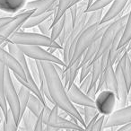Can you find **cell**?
Masks as SVG:
<instances>
[{
    "instance_id": "obj_43",
    "label": "cell",
    "mask_w": 131,
    "mask_h": 131,
    "mask_svg": "<svg viewBox=\"0 0 131 131\" xmlns=\"http://www.w3.org/2000/svg\"><path fill=\"white\" fill-rule=\"evenodd\" d=\"M58 115L60 117H62V118H67L68 117V113L66 112L65 111H63L62 109H60V108H58Z\"/></svg>"
},
{
    "instance_id": "obj_13",
    "label": "cell",
    "mask_w": 131,
    "mask_h": 131,
    "mask_svg": "<svg viewBox=\"0 0 131 131\" xmlns=\"http://www.w3.org/2000/svg\"><path fill=\"white\" fill-rule=\"evenodd\" d=\"M57 6H58V0H33L26 2L24 6L18 13L27 10H34L31 15H37L47 11H54Z\"/></svg>"
},
{
    "instance_id": "obj_42",
    "label": "cell",
    "mask_w": 131,
    "mask_h": 131,
    "mask_svg": "<svg viewBox=\"0 0 131 131\" xmlns=\"http://www.w3.org/2000/svg\"><path fill=\"white\" fill-rule=\"evenodd\" d=\"M13 19V16H5V17H0V28L2 27L3 25L8 23L10 20Z\"/></svg>"
},
{
    "instance_id": "obj_17",
    "label": "cell",
    "mask_w": 131,
    "mask_h": 131,
    "mask_svg": "<svg viewBox=\"0 0 131 131\" xmlns=\"http://www.w3.org/2000/svg\"><path fill=\"white\" fill-rule=\"evenodd\" d=\"M63 18H64L63 29H62V31L59 34V36H58V39L56 40V41L61 46H63L66 40L68 39V37L69 36V34L71 33L72 30H73V27H74V22H75L71 13H70L68 9L64 14Z\"/></svg>"
},
{
    "instance_id": "obj_18",
    "label": "cell",
    "mask_w": 131,
    "mask_h": 131,
    "mask_svg": "<svg viewBox=\"0 0 131 131\" xmlns=\"http://www.w3.org/2000/svg\"><path fill=\"white\" fill-rule=\"evenodd\" d=\"M118 63L120 65L124 78H125L127 90L129 93L131 87V62H130V56L127 52V49L123 52L122 56L118 59Z\"/></svg>"
},
{
    "instance_id": "obj_6",
    "label": "cell",
    "mask_w": 131,
    "mask_h": 131,
    "mask_svg": "<svg viewBox=\"0 0 131 131\" xmlns=\"http://www.w3.org/2000/svg\"><path fill=\"white\" fill-rule=\"evenodd\" d=\"M4 90H5V97H6V103H7L8 109L11 111L14 116L15 122L19 125L21 120L20 114V105H19L18 94L13 83V77L10 70L8 68H5V77H4Z\"/></svg>"
},
{
    "instance_id": "obj_37",
    "label": "cell",
    "mask_w": 131,
    "mask_h": 131,
    "mask_svg": "<svg viewBox=\"0 0 131 131\" xmlns=\"http://www.w3.org/2000/svg\"><path fill=\"white\" fill-rule=\"evenodd\" d=\"M90 84H91V75L89 74V75H86V77L80 82L79 89H80L82 92H84V93H86L88 88H89Z\"/></svg>"
},
{
    "instance_id": "obj_20",
    "label": "cell",
    "mask_w": 131,
    "mask_h": 131,
    "mask_svg": "<svg viewBox=\"0 0 131 131\" xmlns=\"http://www.w3.org/2000/svg\"><path fill=\"white\" fill-rule=\"evenodd\" d=\"M37 117L30 110L26 109L21 117L20 123L18 125V129L20 130H29L34 129V125L36 122Z\"/></svg>"
},
{
    "instance_id": "obj_27",
    "label": "cell",
    "mask_w": 131,
    "mask_h": 131,
    "mask_svg": "<svg viewBox=\"0 0 131 131\" xmlns=\"http://www.w3.org/2000/svg\"><path fill=\"white\" fill-rule=\"evenodd\" d=\"M31 92L24 85H21L20 88H19V90L17 91L18 100H19V105H20L21 117H22L23 113H24L26 110V105H27L28 99H29V96H30V94H31Z\"/></svg>"
},
{
    "instance_id": "obj_25",
    "label": "cell",
    "mask_w": 131,
    "mask_h": 131,
    "mask_svg": "<svg viewBox=\"0 0 131 131\" xmlns=\"http://www.w3.org/2000/svg\"><path fill=\"white\" fill-rule=\"evenodd\" d=\"M99 44H100V39L94 40V41L90 44V46L86 49V50L84 51V53L82 56V58H81V66L87 63V62H93V58L95 57L97 50H98Z\"/></svg>"
},
{
    "instance_id": "obj_31",
    "label": "cell",
    "mask_w": 131,
    "mask_h": 131,
    "mask_svg": "<svg viewBox=\"0 0 131 131\" xmlns=\"http://www.w3.org/2000/svg\"><path fill=\"white\" fill-rule=\"evenodd\" d=\"M112 2V0H93L89 6L85 8V13H90V12L95 11V10L99 9H103L107 6H109L111 3Z\"/></svg>"
},
{
    "instance_id": "obj_10",
    "label": "cell",
    "mask_w": 131,
    "mask_h": 131,
    "mask_svg": "<svg viewBox=\"0 0 131 131\" xmlns=\"http://www.w3.org/2000/svg\"><path fill=\"white\" fill-rule=\"evenodd\" d=\"M128 122H131V106L127 104L105 116L102 129H107L111 127H119Z\"/></svg>"
},
{
    "instance_id": "obj_38",
    "label": "cell",
    "mask_w": 131,
    "mask_h": 131,
    "mask_svg": "<svg viewBox=\"0 0 131 131\" xmlns=\"http://www.w3.org/2000/svg\"><path fill=\"white\" fill-rule=\"evenodd\" d=\"M85 93L89 98H91L92 100L94 101V98L97 94V83L96 84H92V85H90V87L88 88L87 92H86Z\"/></svg>"
},
{
    "instance_id": "obj_22",
    "label": "cell",
    "mask_w": 131,
    "mask_h": 131,
    "mask_svg": "<svg viewBox=\"0 0 131 131\" xmlns=\"http://www.w3.org/2000/svg\"><path fill=\"white\" fill-rule=\"evenodd\" d=\"M44 105H45V104H44L36 95H34L32 93H31V94H30V96H29V99H28L26 109L30 110L35 116L38 117L39 115L41 113Z\"/></svg>"
},
{
    "instance_id": "obj_15",
    "label": "cell",
    "mask_w": 131,
    "mask_h": 131,
    "mask_svg": "<svg viewBox=\"0 0 131 131\" xmlns=\"http://www.w3.org/2000/svg\"><path fill=\"white\" fill-rule=\"evenodd\" d=\"M129 0H112V2L111 3V6L107 10V12L102 15L100 24L111 22L117 17L123 15V11L125 10L126 6Z\"/></svg>"
},
{
    "instance_id": "obj_9",
    "label": "cell",
    "mask_w": 131,
    "mask_h": 131,
    "mask_svg": "<svg viewBox=\"0 0 131 131\" xmlns=\"http://www.w3.org/2000/svg\"><path fill=\"white\" fill-rule=\"evenodd\" d=\"M59 129H72V130H82L84 129L79 124H75L71 120L58 115V106L53 105L50 113L48 118L44 130H59Z\"/></svg>"
},
{
    "instance_id": "obj_30",
    "label": "cell",
    "mask_w": 131,
    "mask_h": 131,
    "mask_svg": "<svg viewBox=\"0 0 131 131\" xmlns=\"http://www.w3.org/2000/svg\"><path fill=\"white\" fill-rule=\"evenodd\" d=\"M53 24V15H50L49 17H48L47 19H45L44 21H42L40 24H38V29L40 31V33L46 36L50 37V30Z\"/></svg>"
},
{
    "instance_id": "obj_39",
    "label": "cell",
    "mask_w": 131,
    "mask_h": 131,
    "mask_svg": "<svg viewBox=\"0 0 131 131\" xmlns=\"http://www.w3.org/2000/svg\"><path fill=\"white\" fill-rule=\"evenodd\" d=\"M43 129V123H42V117H41V113L37 117L36 122H35L34 125V131H40Z\"/></svg>"
},
{
    "instance_id": "obj_35",
    "label": "cell",
    "mask_w": 131,
    "mask_h": 131,
    "mask_svg": "<svg viewBox=\"0 0 131 131\" xmlns=\"http://www.w3.org/2000/svg\"><path fill=\"white\" fill-rule=\"evenodd\" d=\"M92 65H93V62H87V63L81 66V71L80 74H79V82H81L86 75H88L90 74L92 69Z\"/></svg>"
},
{
    "instance_id": "obj_2",
    "label": "cell",
    "mask_w": 131,
    "mask_h": 131,
    "mask_svg": "<svg viewBox=\"0 0 131 131\" xmlns=\"http://www.w3.org/2000/svg\"><path fill=\"white\" fill-rule=\"evenodd\" d=\"M77 15H75V22H74L73 30L62 46L63 47L62 48V60L66 64V67L68 66L73 54L74 47H75V43L77 38L83 30L85 28V22L89 15V13L84 12L85 8L87 7V2H84V0H82L77 3Z\"/></svg>"
},
{
    "instance_id": "obj_34",
    "label": "cell",
    "mask_w": 131,
    "mask_h": 131,
    "mask_svg": "<svg viewBox=\"0 0 131 131\" xmlns=\"http://www.w3.org/2000/svg\"><path fill=\"white\" fill-rule=\"evenodd\" d=\"M98 111L94 106H84V115H83V118H84V125L88 124V122L97 114ZM85 127V126H84Z\"/></svg>"
},
{
    "instance_id": "obj_8",
    "label": "cell",
    "mask_w": 131,
    "mask_h": 131,
    "mask_svg": "<svg viewBox=\"0 0 131 131\" xmlns=\"http://www.w3.org/2000/svg\"><path fill=\"white\" fill-rule=\"evenodd\" d=\"M20 49L24 53L27 58H32L39 61H47L51 63L58 64L62 66L64 68H66V64L61 58L57 57L56 55L51 54L48 50L42 49L40 46H31V45H17Z\"/></svg>"
},
{
    "instance_id": "obj_32",
    "label": "cell",
    "mask_w": 131,
    "mask_h": 131,
    "mask_svg": "<svg viewBox=\"0 0 131 131\" xmlns=\"http://www.w3.org/2000/svg\"><path fill=\"white\" fill-rule=\"evenodd\" d=\"M63 23H64V18L63 16L56 22L52 25L50 30V39L53 40H56L58 39V37L59 36V34L61 33L62 29H63Z\"/></svg>"
},
{
    "instance_id": "obj_40",
    "label": "cell",
    "mask_w": 131,
    "mask_h": 131,
    "mask_svg": "<svg viewBox=\"0 0 131 131\" xmlns=\"http://www.w3.org/2000/svg\"><path fill=\"white\" fill-rule=\"evenodd\" d=\"M120 127H118L117 131H131V122L126 123L122 126H119Z\"/></svg>"
},
{
    "instance_id": "obj_4",
    "label": "cell",
    "mask_w": 131,
    "mask_h": 131,
    "mask_svg": "<svg viewBox=\"0 0 131 131\" xmlns=\"http://www.w3.org/2000/svg\"><path fill=\"white\" fill-rule=\"evenodd\" d=\"M130 16V13H127L125 15H121V16H118L117 18H115L114 20L111 21L110 24L107 26V28L104 31L102 36L100 39V44H99V48L97 53L95 55V57L93 58V60L98 59L101 56L104 54V53L108 52L111 48V45L112 43L113 40H114L116 34L119 31L123 30L124 26L126 24L127 18Z\"/></svg>"
},
{
    "instance_id": "obj_21",
    "label": "cell",
    "mask_w": 131,
    "mask_h": 131,
    "mask_svg": "<svg viewBox=\"0 0 131 131\" xmlns=\"http://www.w3.org/2000/svg\"><path fill=\"white\" fill-rule=\"evenodd\" d=\"M54 11H47L45 13L40 14L37 15H31L30 17H28L26 19L25 22L23 24L22 29H31V28L36 27L38 24H40L42 21H44L45 19H47L48 17H49L50 15H54Z\"/></svg>"
},
{
    "instance_id": "obj_28",
    "label": "cell",
    "mask_w": 131,
    "mask_h": 131,
    "mask_svg": "<svg viewBox=\"0 0 131 131\" xmlns=\"http://www.w3.org/2000/svg\"><path fill=\"white\" fill-rule=\"evenodd\" d=\"M18 129V125L15 122L14 116L12 114L11 111L7 110V112L4 117L3 121V130L5 131H16Z\"/></svg>"
},
{
    "instance_id": "obj_33",
    "label": "cell",
    "mask_w": 131,
    "mask_h": 131,
    "mask_svg": "<svg viewBox=\"0 0 131 131\" xmlns=\"http://www.w3.org/2000/svg\"><path fill=\"white\" fill-rule=\"evenodd\" d=\"M27 64H28V68H29L30 74H31L33 81L38 85L40 84V82H39V75H38V68H37L36 60L32 59V58H27Z\"/></svg>"
},
{
    "instance_id": "obj_12",
    "label": "cell",
    "mask_w": 131,
    "mask_h": 131,
    "mask_svg": "<svg viewBox=\"0 0 131 131\" xmlns=\"http://www.w3.org/2000/svg\"><path fill=\"white\" fill-rule=\"evenodd\" d=\"M0 62L5 66V68L11 70L13 74L18 75L24 81H28L27 77L19 62L15 59L13 55L10 54L5 49V48H2L1 46H0Z\"/></svg>"
},
{
    "instance_id": "obj_16",
    "label": "cell",
    "mask_w": 131,
    "mask_h": 131,
    "mask_svg": "<svg viewBox=\"0 0 131 131\" xmlns=\"http://www.w3.org/2000/svg\"><path fill=\"white\" fill-rule=\"evenodd\" d=\"M6 47H7V49H8V52L15 57V58L19 62V64H20L21 67L23 68L26 77H27L28 82L31 83V84L35 83L34 81H33L32 77H31V74H30L29 68H28V64H27V57L24 55V53L23 52V51L20 49V48H19L17 45H15V44L7 42ZM35 84H36V83H35Z\"/></svg>"
},
{
    "instance_id": "obj_36",
    "label": "cell",
    "mask_w": 131,
    "mask_h": 131,
    "mask_svg": "<svg viewBox=\"0 0 131 131\" xmlns=\"http://www.w3.org/2000/svg\"><path fill=\"white\" fill-rule=\"evenodd\" d=\"M104 118L105 116L104 115L100 114L99 117L96 118L95 122L93 123V127H92V131H101L102 130V125H103Z\"/></svg>"
},
{
    "instance_id": "obj_1",
    "label": "cell",
    "mask_w": 131,
    "mask_h": 131,
    "mask_svg": "<svg viewBox=\"0 0 131 131\" xmlns=\"http://www.w3.org/2000/svg\"><path fill=\"white\" fill-rule=\"evenodd\" d=\"M40 64H41L42 69H43L46 84H47L49 95L52 99L53 104L58 106V108H60L63 111H65L68 114V116L77 118L80 125L84 128L85 125H84V118L77 112L75 104L70 102L69 98L67 94L65 86H64L59 75H58L53 67V63L47 61H40Z\"/></svg>"
},
{
    "instance_id": "obj_14",
    "label": "cell",
    "mask_w": 131,
    "mask_h": 131,
    "mask_svg": "<svg viewBox=\"0 0 131 131\" xmlns=\"http://www.w3.org/2000/svg\"><path fill=\"white\" fill-rule=\"evenodd\" d=\"M67 94L73 104L81 106H94V101L89 98L85 93L81 91L75 82L68 88Z\"/></svg>"
},
{
    "instance_id": "obj_45",
    "label": "cell",
    "mask_w": 131,
    "mask_h": 131,
    "mask_svg": "<svg viewBox=\"0 0 131 131\" xmlns=\"http://www.w3.org/2000/svg\"><path fill=\"white\" fill-rule=\"evenodd\" d=\"M48 51H49V53H51V54H54L55 53V51H57V49H56V48H52V47H49L48 48Z\"/></svg>"
},
{
    "instance_id": "obj_41",
    "label": "cell",
    "mask_w": 131,
    "mask_h": 131,
    "mask_svg": "<svg viewBox=\"0 0 131 131\" xmlns=\"http://www.w3.org/2000/svg\"><path fill=\"white\" fill-rule=\"evenodd\" d=\"M53 67H54L55 70H56V72L58 73V75H59V77H61L62 74H63V72H64L63 67L60 66V65H58V64H55V63H53Z\"/></svg>"
},
{
    "instance_id": "obj_29",
    "label": "cell",
    "mask_w": 131,
    "mask_h": 131,
    "mask_svg": "<svg viewBox=\"0 0 131 131\" xmlns=\"http://www.w3.org/2000/svg\"><path fill=\"white\" fill-rule=\"evenodd\" d=\"M102 15H103V9H99L90 12L89 15H88L87 20L85 22V27H88V26L93 25V24H100Z\"/></svg>"
},
{
    "instance_id": "obj_11",
    "label": "cell",
    "mask_w": 131,
    "mask_h": 131,
    "mask_svg": "<svg viewBox=\"0 0 131 131\" xmlns=\"http://www.w3.org/2000/svg\"><path fill=\"white\" fill-rule=\"evenodd\" d=\"M34 10H27L18 13L15 16H13V19L6 23L5 25L0 28V37L4 38L6 40L11 36L13 33L17 31L21 27L23 24L26 21L28 17H30L33 14Z\"/></svg>"
},
{
    "instance_id": "obj_44",
    "label": "cell",
    "mask_w": 131,
    "mask_h": 131,
    "mask_svg": "<svg viewBox=\"0 0 131 131\" xmlns=\"http://www.w3.org/2000/svg\"><path fill=\"white\" fill-rule=\"evenodd\" d=\"M75 109H77V112H78L79 114H80L81 116L83 117V115H84V106L77 105V106H75Z\"/></svg>"
},
{
    "instance_id": "obj_23",
    "label": "cell",
    "mask_w": 131,
    "mask_h": 131,
    "mask_svg": "<svg viewBox=\"0 0 131 131\" xmlns=\"http://www.w3.org/2000/svg\"><path fill=\"white\" fill-rule=\"evenodd\" d=\"M5 66L0 62V109L2 110L3 114H6L8 110V106L6 103V97H5V83H4V77H5Z\"/></svg>"
},
{
    "instance_id": "obj_7",
    "label": "cell",
    "mask_w": 131,
    "mask_h": 131,
    "mask_svg": "<svg viewBox=\"0 0 131 131\" xmlns=\"http://www.w3.org/2000/svg\"><path fill=\"white\" fill-rule=\"evenodd\" d=\"M97 93L94 98V107L100 114L107 116L118 105V95L111 90H102Z\"/></svg>"
},
{
    "instance_id": "obj_5",
    "label": "cell",
    "mask_w": 131,
    "mask_h": 131,
    "mask_svg": "<svg viewBox=\"0 0 131 131\" xmlns=\"http://www.w3.org/2000/svg\"><path fill=\"white\" fill-rule=\"evenodd\" d=\"M99 24H93V25L85 27L83 30L82 32L80 33V35L77 38V41H75L73 54H72L71 58H70L69 62H68V66L66 68L70 67L75 60L82 58L83 54L86 50V49L90 46V44L94 41V40H96V31Z\"/></svg>"
},
{
    "instance_id": "obj_3",
    "label": "cell",
    "mask_w": 131,
    "mask_h": 131,
    "mask_svg": "<svg viewBox=\"0 0 131 131\" xmlns=\"http://www.w3.org/2000/svg\"><path fill=\"white\" fill-rule=\"evenodd\" d=\"M6 42L15 44V45H31L40 46V47H52L58 49H62V46L56 40H53L50 37L37 32H26L23 31L22 28L15 31L7 39Z\"/></svg>"
},
{
    "instance_id": "obj_19",
    "label": "cell",
    "mask_w": 131,
    "mask_h": 131,
    "mask_svg": "<svg viewBox=\"0 0 131 131\" xmlns=\"http://www.w3.org/2000/svg\"><path fill=\"white\" fill-rule=\"evenodd\" d=\"M27 0H0V11L6 13H18L26 4Z\"/></svg>"
},
{
    "instance_id": "obj_46",
    "label": "cell",
    "mask_w": 131,
    "mask_h": 131,
    "mask_svg": "<svg viewBox=\"0 0 131 131\" xmlns=\"http://www.w3.org/2000/svg\"><path fill=\"white\" fill-rule=\"evenodd\" d=\"M5 41H6V40H5V39H4V38H2V37H0V46L2 45V44H3V43H4V42H5Z\"/></svg>"
},
{
    "instance_id": "obj_24",
    "label": "cell",
    "mask_w": 131,
    "mask_h": 131,
    "mask_svg": "<svg viewBox=\"0 0 131 131\" xmlns=\"http://www.w3.org/2000/svg\"><path fill=\"white\" fill-rule=\"evenodd\" d=\"M73 1L74 0H58V6H57L54 15H53V24L63 16L67 10L72 6Z\"/></svg>"
},
{
    "instance_id": "obj_47",
    "label": "cell",
    "mask_w": 131,
    "mask_h": 131,
    "mask_svg": "<svg viewBox=\"0 0 131 131\" xmlns=\"http://www.w3.org/2000/svg\"><path fill=\"white\" fill-rule=\"evenodd\" d=\"M80 1H82V0H74L73 3H72V6H73V5H75V4H77V3L80 2Z\"/></svg>"
},
{
    "instance_id": "obj_26",
    "label": "cell",
    "mask_w": 131,
    "mask_h": 131,
    "mask_svg": "<svg viewBox=\"0 0 131 131\" xmlns=\"http://www.w3.org/2000/svg\"><path fill=\"white\" fill-rule=\"evenodd\" d=\"M130 39H131V22H130V16H129L127 18V22H126V24L123 28L121 35H120L117 49H119L123 47H127V44L130 42Z\"/></svg>"
}]
</instances>
